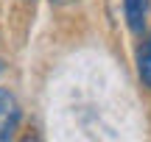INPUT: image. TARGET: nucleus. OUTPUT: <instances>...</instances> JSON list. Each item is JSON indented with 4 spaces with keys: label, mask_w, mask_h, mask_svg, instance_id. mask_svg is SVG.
Wrapping results in <instances>:
<instances>
[{
    "label": "nucleus",
    "mask_w": 151,
    "mask_h": 142,
    "mask_svg": "<svg viewBox=\"0 0 151 142\" xmlns=\"http://www.w3.org/2000/svg\"><path fill=\"white\" fill-rule=\"evenodd\" d=\"M20 120H22V109L17 103V98L6 87H0V142L11 139L17 134Z\"/></svg>",
    "instance_id": "obj_1"
},
{
    "label": "nucleus",
    "mask_w": 151,
    "mask_h": 142,
    "mask_svg": "<svg viewBox=\"0 0 151 142\" xmlns=\"http://www.w3.org/2000/svg\"><path fill=\"white\" fill-rule=\"evenodd\" d=\"M148 3L151 0H123V14L126 22L134 33L146 31V14H148Z\"/></svg>",
    "instance_id": "obj_2"
},
{
    "label": "nucleus",
    "mask_w": 151,
    "mask_h": 142,
    "mask_svg": "<svg viewBox=\"0 0 151 142\" xmlns=\"http://www.w3.org/2000/svg\"><path fill=\"white\" fill-rule=\"evenodd\" d=\"M137 75H140L143 87L151 89V33L140 45V50H137Z\"/></svg>",
    "instance_id": "obj_3"
},
{
    "label": "nucleus",
    "mask_w": 151,
    "mask_h": 142,
    "mask_svg": "<svg viewBox=\"0 0 151 142\" xmlns=\"http://www.w3.org/2000/svg\"><path fill=\"white\" fill-rule=\"evenodd\" d=\"M50 3H53V6H70L73 0H50Z\"/></svg>",
    "instance_id": "obj_4"
}]
</instances>
